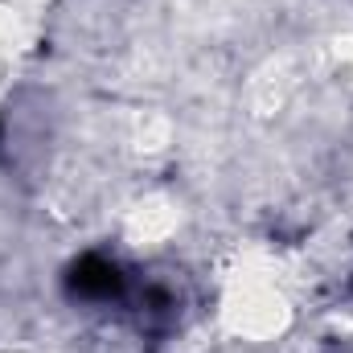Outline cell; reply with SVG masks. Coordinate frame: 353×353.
I'll list each match as a JSON object with an SVG mask.
<instances>
[{"mask_svg": "<svg viewBox=\"0 0 353 353\" xmlns=\"http://www.w3.org/2000/svg\"><path fill=\"white\" fill-rule=\"evenodd\" d=\"M66 288L70 296H83V300H111L123 292V271L103 255H83L66 271Z\"/></svg>", "mask_w": 353, "mask_h": 353, "instance_id": "1", "label": "cell"}]
</instances>
